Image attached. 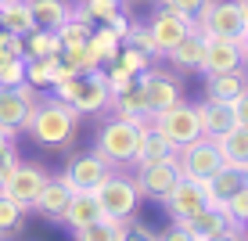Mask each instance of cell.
Instances as JSON below:
<instances>
[{
	"label": "cell",
	"instance_id": "6da1fadb",
	"mask_svg": "<svg viewBox=\"0 0 248 241\" xmlns=\"http://www.w3.org/2000/svg\"><path fill=\"white\" fill-rule=\"evenodd\" d=\"M76 108L65 105V101L58 97H47V101H36V108H32L29 123H25V133L32 137V141L40 144H68L76 133Z\"/></svg>",
	"mask_w": 248,
	"mask_h": 241
},
{
	"label": "cell",
	"instance_id": "7a4b0ae2",
	"mask_svg": "<svg viewBox=\"0 0 248 241\" xmlns=\"http://www.w3.org/2000/svg\"><path fill=\"white\" fill-rule=\"evenodd\" d=\"M54 97L65 101V105H72L76 115H83V112H101L112 101L105 65L93 68V72H76V76H68V80L54 83Z\"/></svg>",
	"mask_w": 248,
	"mask_h": 241
},
{
	"label": "cell",
	"instance_id": "3957f363",
	"mask_svg": "<svg viewBox=\"0 0 248 241\" xmlns=\"http://www.w3.org/2000/svg\"><path fill=\"white\" fill-rule=\"evenodd\" d=\"M144 130L148 123H130V119H112L105 130L97 133V148L93 155L105 159L108 166H126V162H137V151H140V141H144Z\"/></svg>",
	"mask_w": 248,
	"mask_h": 241
},
{
	"label": "cell",
	"instance_id": "277c9868",
	"mask_svg": "<svg viewBox=\"0 0 248 241\" xmlns=\"http://www.w3.org/2000/svg\"><path fill=\"white\" fill-rule=\"evenodd\" d=\"M194 29L202 36H223V40H237L248 32V22H245V11L237 0H209V4L198 11L194 18Z\"/></svg>",
	"mask_w": 248,
	"mask_h": 241
},
{
	"label": "cell",
	"instance_id": "5b68a950",
	"mask_svg": "<svg viewBox=\"0 0 248 241\" xmlns=\"http://www.w3.org/2000/svg\"><path fill=\"white\" fill-rule=\"evenodd\" d=\"M151 126H155L173 148H184V144H191V141H198V137H202L198 105H191V101H176L173 108L151 115Z\"/></svg>",
	"mask_w": 248,
	"mask_h": 241
},
{
	"label": "cell",
	"instance_id": "8992f818",
	"mask_svg": "<svg viewBox=\"0 0 248 241\" xmlns=\"http://www.w3.org/2000/svg\"><path fill=\"white\" fill-rule=\"evenodd\" d=\"M176 166H180V177L184 180H198L205 184L212 173L223 169V155H219V144L212 137H198V141L176 148Z\"/></svg>",
	"mask_w": 248,
	"mask_h": 241
},
{
	"label": "cell",
	"instance_id": "52a82bcc",
	"mask_svg": "<svg viewBox=\"0 0 248 241\" xmlns=\"http://www.w3.org/2000/svg\"><path fill=\"white\" fill-rule=\"evenodd\" d=\"M97 202H101V209H105V216H108V220L126 223V220H133V212H137V202H140V187H137V180H130V177H115V173H108V180L97 187Z\"/></svg>",
	"mask_w": 248,
	"mask_h": 241
},
{
	"label": "cell",
	"instance_id": "ba28073f",
	"mask_svg": "<svg viewBox=\"0 0 248 241\" xmlns=\"http://www.w3.org/2000/svg\"><path fill=\"white\" fill-rule=\"evenodd\" d=\"M137 83H140V90H144L148 119H151V115H158V112H166V108H173L176 101H184L176 76L162 72V68H148V72H140V76H137Z\"/></svg>",
	"mask_w": 248,
	"mask_h": 241
},
{
	"label": "cell",
	"instance_id": "9c48e42d",
	"mask_svg": "<svg viewBox=\"0 0 248 241\" xmlns=\"http://www.w3.org/2000/svg\"><path fill=\"white\" fill-rule=\"evenodd\" d=\"M32 108H36V94H32L29 83H22V87H0V130H7V133L25 130Z\"/></svg>",
	"mask_w": 248,
	"mask_h": 241
},
{
	"label": "cell",
	"instance_id": "30bf717a",
	"mask_svg": "<svg viewBox=\"0 0 248 241\" xmlns=\"http://www.w3.org/2000/svg\"><path fill=\"white\" fill-rule=\"evenodd\" d=\"M148 29H151V40H155V50L158 54H169L176 44H184L194 32V18L176 15V11H169V7H158V11L151 15Z\"/></svg>",
	"mask_w": 248,
	"mask_h": 241
},
{
	"label": "cell",
	"instance_id": "8fae6325",
	"mask_svg": "<svg viewBox=\"0 0 248 241\" xmlns=\"http://www.w3.org/2000/svg\"><path fill=\"white\" fill-rule=\"evenodd\" d=\"M44 184H47V173L40 166H32V162H18V166L11 169V177L4 180L0 194H7L11 202H18L22 209H32L36 198H40V191H44Z\"/></svg>",
	"mask_w": 248,
	"mask_h": 241
},
{
	"label": "cell",
	"instance_id": "7c38bea8",
	"mask_svg": "<svg viewBox=\"0 0 248 241\" xmlns=\"http://www.w3.org/2000/svg\"><path fill=\"white\" fill-rule=\"evenodd\" d=\"M176 184H180L176 155L173 159H162V162H144V166H137V187H140V194H148V198L166 202Z\"/></svg>",
	"mask_w": 248,
	"mask_h": 241
},
{
	"label": "cell",
	"instance_id": "4fadbf2b",
	"mask_svg": "<svg viewBox=\"0 0 248 241\" xmlns=\"http://www.w3.org/2000/svg\"><path fill=\"white\" fill-rule=\"evenodd\" d=\"M108 173H112V166L90 151V155H76V159L65 166L62 180L72 187V191H97V187L108 180Z\"/></svg>",
	"mask_w": 248,
	"mask_h": 241
},
{
	"label": "cell",
	"instance_id": "5bb4252c",
	"mask_svg": "<svg viewBox=\"0 0 248 241\" xmlns=\"http://www.w3.org/2000/svg\"><path fill=\"white\" fill-rule=\"evenodd\" d=\"M245 68V50L237 40H223V36H205V62H202V72L212 76V72H237Z\"/></svg>",
	"mask_w": 248,
	"mask_h": 241
},
{
	"label": "cell",
	"instance_id": "9a60e30c",
	"mask_svg": "<svg viewBox=\"0 0 248 241\" xmlns=\"http://www.w3.org/2000/svg\"><path fill=\"white\" fill-rule=\"evenodd\" d=\"M205 205H212L205 184H198V180H184V177H180V184H176L173 191H169V198H166V209L173 212V220H191L194 212L205 209Z\"/></svg>",
	"mask_w": 248,
	"mask_h": 241
},
{
	"label": "cell",
	"instance_id": "2e32d148",
	"mask_svg": "<svg viewBox=\"0 0 248 241\" xmlns=\"http://www.w3.org/2000/svg\"><path fill=\"white\" fill-rule=\"evenodd\" d=\"M176 223H180L184 230H191V234L198 238V241H202V238H212V234H227V230L241 234V227H237V223L230 220V212L223 209V205H216V202H212V205H205L202 212H194L191 220H176Z\"/></svg>",
	"mask_w": 248,
	"mask_h": 241
},
{
	"label": "cell",
	"instance_id": "e0dca14e",
	"mask_svg": "<svg viewBox=\"0 0 248 241\" xmlns=\"http://www.w3.org/2000/svg\"><path fill=\"white\" fill-rule=\"evenodd\" d=\"M245 90H248L245 68H237V72H212V76H205V97H209V101L234 105V101L241 97Z\"/></svg>",
	"mask_w": 248,
	"mask_h": 241
},
{
	"label": "cell",
	"instance_id": "ac0fdd59",
	"mask_svg": "<svg viewBox=\"0 0 248 241\" xmlns=\"http://www.w3.org/2000/svg\"><path fill=\"white\" fill-rule=\"evenodd\" d=\"M97 220H105L97 191H72V202H68L62 223H68L72 230H79V227H90V223H97Z\"/></svg>",
	"mask_w": 248,
	"mask_h": 241
},
{
	"label": "cell",
	"instance_id": "d6986e66",
	"mask_svg": "<svg viewBox=\"0 0 248 241\" xmlns=\"http://www.w3.org/2000/svg\"><path fill=\"white\" fill-rule=\"evenodd\" d=\"M198 123H202V137H212V141L237 126L234 123V108L223 105V101H209V97L198 105Z\"/></svg>",
	"mask_w": 248,
	"mask_h": 241
},
{
	"label": "cell",
	"instance_id": "ffe728a7",
	"mask_svg": "<svg viewBox=\"0 0 248 241\" xmlns=\"http://www.w3.org/2000/svg\"><path fill=\"white\" fill-rule=\"evenodd\" d=\"M68 202H72V187H68L62 177H47V184H44V191H40V198H36L32 209L44 212V216H50V220H62L65 209H68Z\"/></svg>",
	"mask_w": 248,
	"mask_h": 241
},
{
	"label": "cell",
	"instance_id": "44dd1931",
	"mask_svg": "<svg viewBox=\"0 0 248 241\" xmlns=\"http://www.w3.org/2000/svg\"><path fill=\"white\" fill-rule=\"evenodd\" d=\"M245 184H248V173H245V169H241V166H227V162H223V169H219V173H212L209 180H205V191H209V198H212L216 205H223L227 198H234Z\"/></svg>",
	"mask_w": 248,
	"mask_h": 241
},
{
	"label": "cell",
	"instance_id": "7402d4cb",
	"mask_svg": "<svg viewBox=\"0 0 248 241\" xmlns=\"http://www.w3.org/2000/svg\"><path fill=\"white\" fill-rule=\"evenodd\" d=\"M29 11L36 29H54V32L72 18V4H65V0H29Z\"/></svg>",
	"mask_w": 248,
	"mask_h": 241
},
{
	"label": "cell",
	"instance_id": "603a6c76",
	"mask_svg": "<svg viewBox=\"0 0 248 241\" xmlns=\"http://www.w3.org/2000/svg\"><path fill=\"white\" fill-rule=\"evenodd\" d=\"M166 58H169L176 68H184V72H194V68H202V62H205V36L194 29L191 36H187L184 44H176Z\"/></svg>",
	"mask_w": 248,
	"mask_h": 241
},
{
	"label": "cell",
	"instance_id": "cb8c5ba5",
	"mask_svg": "<svg viewBox=\"0 0 248 241\" xmlns=\"http://www.w3.org/2000/svg\"><path fill=\"white\" fill-rule=\"evenodd\" d=\"M219 144V155H223L227 166H248V126H234V130H227L223 137H216Z\"/></svg>",
	"mask_w": 248,
	"mask_h": 241
},
{
	"label": "cell",
	"instance_id": "d4e9b609",
	"mask_svg": "<svg viewBox=\"0 0 248 241\" xmlns=\"http://www.w3.org/2000/svg\"><path fill=\"white\" fill-rule=\"evenodd\" d=\"M0 29L15 32V36H25V32L36 29L32 11H29V0H7V4L0 7Z\"/></svg>",
	"mask_w": 248,
	"mask_h": 241
},
{
	"label": "cell",
	"instance_id": "484cf974",
	"mask_svg": "<svg viewBox=\"0 0 248 241\" xmlns=\"http://www.w3.org/2000/svg\"><path fill=\"white\" fill-rule=\"evenodd\" d=\"M25 58H62V40L54 29H32L22 36Z\"/></svg>",
	"mask_w": 248,
	"mask_h": 241
},
{
	"label": "cell",
	"instance_id": "4316f807",
	"mask_svg": "<svg viewBox=\"0 0 248 241\" xmlns=\"http://www.w3.org/2000/svg\"><path fill=\"white\" fill-rule=\"evenodd\" d=\"M90 32H93V22L87 18V15L76 7L72 18H68L62 29H58V40H62V50H72V47H83L90 44Z\"/></svg>",
	"mask_w": 248,
	"mask_h": 241
},
{
	"label": "cell",
	"instance_id": "83f0119b",
	"mask_svg": "<svg viewBox=\"0 0 248 241\" xmlns=\"http://www.w3.org/2000/svg\"><path fill=\"white\" fill-rule=\"evenodd\" d=\"M112 105H115V112H119V119H130V123H148V105H144L140 83H133L130 90H123L119 97H112Z\"/></svg>",
	"mask_w": 248,
	"mask_h": 241
},
{
	"label": "cell",
	"instance_id": "f1b7e54d",
	"mask_svg": "<svg viewBox=\"0 0 248 241\" xmlns=\"http://www.w3.org/2000/svg\"><path fill=\"white\" fill-rule=\"evenodd\" d=\"M58 65L62 58H25V83L36 87H54L58 83Z\"/></svg>",
	"mask_w": 248,
	"mask_h": 241
},
{
	"label": "cell",
	"instance_id": "f546056e",
	"mask_svg": "<svg viewBox=\"0 0 248 241\" xmlns=\"http://www.w3.org/2000/svg\"><path fill=\"white\" fill-rule=\"evenodd\" d=\"M176 148L162 137L155 126H148L144 130V141H140V151H137V166H144V162H162V159H173Z\"/></svg>",
	"mask_w": 248,
	"mask_h": 241
},
{
	"label": "cell",
	"instance_id": "4dcf8cb0",
	"mask_svg": "<svg viewBox=\"0 0 248 241\" xmlns=\"http://www.w3.org/2000/svg\"><path fill=\"white\" fill-rule=\"evenodd\" d=\"M90 50L108 65V62H115V54L123 50V40H119L115 32L108 29V25H101V29H93V32H90Z\"/></svg>",
	"mask_w": 248,
	"mask_h": 241
},
{
	"label": "cell",
	"instance_id": "1f68e13d",
	"mask_svg": "<svg viewBox=\"0 0 248 241\" xmlns=\"http://www.w3.org/2000/svg\"><path fill=\"white\" fill-rule=\"evenodd\" d=\"M123 238V223L119 220H97L90 223V227H79L76 230V241H119Z\"/></svg>",
	"mask_w": 248,
	"mask_h": 241
},
{
	"label": "cell",
	"instance_id": "d6a6232c",
	"mask_svg": "<svg viewBox=\"0 0 248 241\" xmlns=\"http://www.w3.org/2000/svg\"><path fill=\"white\" fill-rule=\"evenodd\" d=\"M62 62L72 68V72H93V68H101L105 62H101L97 54L90 50V44H83V47H72V50H62Z\"/></svg>",
	"mask_w": 248,
	"mask_h": 241
},
{
	"label": "cell",
	"instance_id": "836d02e7",
	"mask_svg": "<svg viewBox=\"0 0 248 241\" xmlns=\"http://www.w3.org/2000/svg\"><path fill=\"white\" fill-rule=\"evenodd\" d=\"M79 11L90 22H108L115 11H123V0H79Z\"/></svg>",
	"mask_w": 248,
	"mask_h": 241
},
{
	"label": "cell",
	"instance_id": "e575fe53",
	"mask_svg": "<svg viewBox=\"0 0 248 241\" xmlns=\"http://www.w3.org/2000/svg\"><path fill=\"white\" fill-rule=\"evenodd\" d=\"M115 65H123L126 72H133V76H140V72H148L151 68V54H144V50H137V47H126L115 54Z\"/></svg>",
	"mask_w": 248,
	"mask_h": 241
},
{
	"label": "cell",
	"instance_id": "d590c367",
	"mask_svg": "<svg viewBox=\"0 0 248 241\" xmlns=\"http://www.w3.org/2000/svg\"><path fill=\"white\" fill-rule=\"evenodd\" d=\"M25 216V209L18 202H11L7 194H0V234H7V230H18V223Z\"/></svg>",
	"mask_w": 248,
	"mask_h": 241
},
{
	"label": "cell",
	"instance_id": "8d00e7d4",
	"mask_svg": "<svg viewBox=\"0 0 248 241\" xmlns=\"http://www.w3.org/2000/svg\"><path fill=\"white\" fill-rule=\"evenodd\" d=\"M123 44L126 47H137V50H144V54H151V58H155L158 54V50H155V40H151V29H148V25H130V32H126V40H123Z\"/></svg>",
	"mask_w": 248,
	"mask_h": 241
},
{
	"label": "cell",
	"instance_id": "74e56055",
	"mask_svg": "<svg viewBox=\"0 0 248 241\" xmlns=\"http://www.w3.org/2000/svg\"><path fill=\"white\" fill-rule=\"evenodd\" d=\"M133 83H137V76H133V72H126L123 65L108 62V90H112V97H119L123 90H130Z\"/></svg>",
	"mask_w": 248,
	"mask_h": 241
},
{
	"label": "cell",
	"instance_id": "f35d334b",
	"mask_svg": "<svg viewBox=\"0 0 248 241\" xmlns=\"http://www.w3.org/2000/svg\"><path fill=\"white\" fill-rule=\"evenodd\" d=\"M25 83V58H7L0 68V87H22Z\"/></svg>",
	"mask_w": 248,
	"mask_h": 241
},
{
	"label": "cell",
	"instance_id": "ab89813d",
	"mask_svg": "<svg viewBox=\"0 0 248 241\" xmlns=\"http://www.w3.org/2000/svg\"><path fill=\"white\" fill-rule=\"evenodd\" d=\"M223 209L230 212V220H234L237 227H241V223L248 220V184H245L234 198H227V202H223Z\"/></svg>",
	"mask_w": 248,
	"mask_h": 241
},
{
	"label": "cell",
	"instance_id": "60d3db41",
	"mask_svg": "<svg viewBox=\"0 0 248 241\" xmlns=\"http://www.w3.org/2000/svg\"><path fill=\"white\" fill-rule=\"evenodd\" d=\"M0 58H25V44H22V36H15V32L0 29Z\"/></svg>",
	"mask_w": 248,
	"mask_h": 241
},
{
	"label": "cell",
	"instance_id": "b9f144b4",
	"mask_svg": "<svg viewBox=\"0 0 248 241\" xmlns=\"http://www.w3.org/2000/svg\"><path fill=\"white\" fill-rule=\"evenodd\" d=\"M209 4V0H162V7H169V11L176 15H187V18H198V11Z\"/></svg>",
	"mask_w": 248,
	"mask_h": 241
},
{
	"label": "cell",
	"instance_id": "7bdbcfd3",
	"mask_svg": "<svg viewBox=\"0 0 248 241\" xmlns=\"http://www.w3.org/2000/svg\"><path fill=\"white\" fill-rule=\"evenodd\" d=\"M119 241H158V238L148 227H140V223H123V238Z\"/></svg>",
	"mask_w": 248,
	"mask_h": 241
},
{
	"label": "cell",
	"instance_id": "ee69618b",
	"mask_svg": "<svg viewBox=\"0 0 248 241\" xmlns=\"http://www.w3.org/2000/svg\"><path fill=\"white\" fill-rule=\"evenodd\" d=\"M15 166H18V155H15V144H11V148L0 151V187H4V180H7V177H11V169H15Z\"/></svg>",
	"mask_w": 248,
	"mask_h": 241
},
{
	"label": "cell",
	"instance_id": "f6af8a7d",
	"mask_svg": "<svg viewBox=\"0 0 248 241\" xmlns=\"http://www.w3.org/2000/svg\"><path fill=\"white\" fill-rule=\"evenodd\" d=\"M101 25H108V29H112L119 40H126V32H130V25H133V22H126V15H123V11H115L112 18H108V22H101Z\"/></svg>",
	"mask_w": 248,
	"mask_h": 241
},
{
	"label": "cell",
	"instance_id": "bcb514c9",
	"mask_svg": "<svg viewBox=\"0 0 248 241\" xmlns=\"http://www.w3.org/2000/svg\"><path fill=\"white\" fill-rule=\"evenodd\" d=\"M230 108H234V123H237V126H248V90H245Z\"/></svg>",
	"mask_w": 248,
	"mask_h": 241
},
{
	"label": "cell",
	"instance_id": "7dc6e473",
	"mask_svg": "<svg viewBox=\"0 0 248 241\" xmlns=\"http://www.w3.org/2000/svg\"><path fill=\"white\" fill-rule=\"evenodd\" d=\"M158 241H198V238H194L191 230H184L180 223H173V227H169V230H166V234H162Z\"/></svg>",
	"mask_w": 248,
	"mask_h": 241
},
{
	"label": "cell",
	"instance_id": "c3c4849f",
	"mask_svg": "<svg viewBox=\"0 0 248 241\" xmlns=\"http://www.w3.org/2000/svg\"><path fill=\"white\" fill-rule=\"evenodd\" d=\"M202 241H241V234H234V230H227V234H212V238H202Z\"/></svg>",
	"mask_w": 248,
	"mask_h": 241
},
{
	"label": "cell",
	"instance_id": "681fc988",
	"mask_svg": "<svg viewBox=\"0 0 248 241\" xmlns=\"http://www.w3.org/2000/svg\"><path fill=\"white\" fill-rule=\"evenodd\" d=\"M11 137H15V133H7V130H0V151H4V148H11Z\"/></svg>",
	"mask_w": 248,
	"mask_h": 241
},
{
	"label": "cell",
	"instance_id": "f907efd6",
	"mask_svg": "<svg viewBox=\"0 0 248 241\" xmlns=\"http://www.w3.org/2000/svg\"><path fill=\"white\" fill-rule=\"evenodd\" d=\"M241 50H245V65H248V32L241 36Z\"/></svg>",
	"mask_w": 248,
	"mask_h": 241
},
{
	"label": "cell",
	"instance_id": "816d5d0a",
	"mask_svg": "<svg viewBox=\"0 0 248 241\" xmlns=\"http://www.w3.org/2000/svg\"><path fill=\"white\" fill-rule=\"evenodd\" d=\"M241 241H248V220L241 223Z\"/></svg>",
	"mask_w": 248,
	"mask_h": 241
},
{
	"label": "cell",
	"instance_id": "f5cc1de1",
	"mask_svg": "<svg viewBox=\"0 0 248 241\" xmlns=\"http://www.w3.org/2000/svg\"><path fill=\"white\" fill-rule=\"evenodd\" d=\"M237 4H241V11H245V22H248V0H237Z\"/></svg>",
	"mask_w": 248,
	"mask_h": 241
},
{
	"label": "cell",
	"instance_id": "db71d44e",
	"mask_svg": "<svg viewBox=\"0 0 248 241\" xmlns=\"http://www.w3.org/2000/svg\"><path fill=\"white\" fill-rule=\"evenodd\" d=\"M4 62H7V58H0V68H4Z\"/></svg>",
	"mask_w": 248,
	"mask_h": 241
},
{
	"label": "cell",
	"instance_id": "11a10c76",
	"mask_svg": "<svg viewBox=\"0 0 248 241\" xmlns=\"http://www.w3.org/2000/svg\"><path fill=\"white\" fill-rule=\"evenodd\" d=\"M4 4H7V0H0V7H4Z\"/></svg>",
	"mask_w": 248,
	"mask_h": 241
},
{
	"label": "cell",
	"instance_id": "9f6ffc18",
	"mask_svg": "<svg viewBox=\"0 0 248 241\" xmlns=\"http://www.w3.org/2000/svg\"><path fill=\"white\" fill-rule=\"evenodd\" d=\"M245 173H248V166H245Z\"/></svg>",
	"mask_w": 248,
	"mask_h": 241
}]
</instances>
